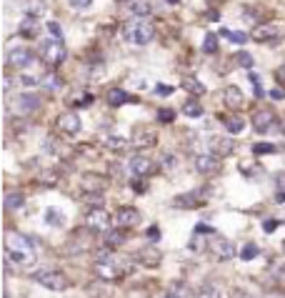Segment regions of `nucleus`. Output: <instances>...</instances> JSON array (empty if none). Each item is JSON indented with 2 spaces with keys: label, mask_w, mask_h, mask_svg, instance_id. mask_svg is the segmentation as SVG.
<instances>
[{
  "label": "nucleus",
  "mask_w": 285,
  "mask_h": 298,
  "mask_svg": "<svg viewBox=\"0 0 285 298\" xmlns=\"http://www.w3.org/2000/svg\"><path fill=\"white\" fill-rule=\"evenodd\" d=\"M33 278L43 288H48V291H63V288H68V278L60 271H38Z\"/></svg>",
  "instance_id": "obj_4"
},
{
  "label": "nucleus",
  "mask_w": 285,
  "mask_h": 298,
  "mask_svg": "<svg viewBox=\"0 0 285 298\" xmlns=\"http://www.w3.org/2000/svg\"><path fill=\"white\" fill-rule=\"evenodd\" d=\"M195 170L200 175H218L220 173V161L218 156H198L195 158Z\"/></svg>",
  "instance_id": "obj_9"
},
{
  "label": "nucleus",
  "mask_w": 285,
  "mask_h": 298,
  "mask_svg": "<svg viewBox=\"0 0 285 298\" xmlns=\"http://www.w3.org/2000/svg\"><path fill=\"white\" fill-rule=\"evenodd\" d=\"M283 253H285V241H283Z\"/></svg>",
  "instance_id": "obj_54"
},
{
  "label": "nucleus",
  "mask_w": 285,
  "mask_h": 298,
  "mask_svg": "<svg viewBox=\"0 0 285 298\" xmlns=\"http://www.w3.org/2000/svg\"><path fill=\"white\" fill-rule=\"evenodd\" d=\"M130 15H133L135 20L148 18V15H150V3H148V0H133V3H130Z\"/></svg>",
  "instance_id": "obj_22"
},
{
  "label": "nucleus",
  "mask_w": 285,
  "mask_h": 298,
  "mask_svg": "<svg viewBox=\"0 0 285 298\" xmlns=\"http://www.w3.org/2000/svg\"><path fill=\"white\" fill-rule=\"evenodd\" d=\"M280 38V30L275 25H258L253 33V41L255 43H275Z\"/></svg>",
  "instance_id": "obj_15"
},
{
  "label": "nucleus",
  "mask_w": 285,
  "mask_h": 298,
  "mask_svg": "<svg viewBox=\"0 0 285 298\" xmlns=\"http://www.w3.org/2000/svg\"><path fill=\"white\" fill-rule=\"evenodd\" d=\"M5 258L15 260L18 266H33L35 263V248H33V241L10 231L5 233Z\"/></svg>",
  "instance_id": "obj_1"
},
{
  "label": "nucleus",
  "mask_w": 285,
  "mask_h": 298,
  "mask_svg": "<svg viewBox=\"0 0 285 298\" xmlns=\"http://www.w3.org/2000/svg\"><path fill=\"white\" fill-rule=\"evenodd\" d=\"M130 173L133 175H150L153 173V161L148 156H135L130 161Z\"/></svg>",
  "instance_id": "obj_17"
},
{
  "label": "nucleus",
  "mask_w": 285,
  "mask_h": 298,
  "mask_svg": "<svg viewBox=\"0 0 285 298\" xmlns=\"http://www.w3.org/2000/svg\"><path fill=\"white\" fill-rule=\"evenodd\" d=\"M240 170H245V175H248V178H255L258 173H263V168H255L250 161H243V163H240Z\"/></svg>",
  "instance_id": "obj_38"
},
{
  "label": "nucleus",
  "mask_w": 285,
  "mask_h": 298,
  "mask_svg": "<svg viewBox=\"0 0 285 298\" xmlns=\"http://www.w3.org/2000/svg\"><path fill=\"white\" fill-rule=\"evenodd\" d=\"M180 88H183L185 93H190L193 98H200V95H205V85H203L198 78H193V76H185V78L180 81Z\"/></svg>",
  "instance_id": "obj_19"
},
{
  "label": "nucleus",
  "mask_w": 285,
  "mask_h": 298,
  "mask_svg": "<svg viewBox=\"0 0 285 298\" xmlns=\"http://www.w3.org/2000/svg\"><path fill=\"white\" fill-rule=\"evenodd\" d=\"M40 105V98L38 95H33V93H20L18 98H15V103H13V110L18 116H28V113H33V110Z\"/></svg>",
  "instance_id": "obj_8"
},
{
  "label": "nucleus",
  "mask_w": 285,
  "mask_h": 298,
  "mask_svg": "<svg viewBox=\"0 0 285 298\" xmlns=\"http://www.w3.org/2000/svg\"><path fill=\"white\" fill-rule=\"evenodd\" d=\"M173 118H175V113L170 108H163V110H158V121H163V123H173Z\"/></svg>",
  "instance_id": "obj_40"
},
{
  "label": "nucleus",
  "mask_w": 285,
  "mask_h": 298,
  "mask_svg": "<svg viewBox=\"0 0 285 298\" xmlns=\"http://www.w3.org/2000/svg\"><path fill=\"white\" fill-rule=\"evenodd\" d=\"M8 63H10V68H15V70H20V68H28V65L33 63V53H30L28 48H18V50H10V53H8Z\"/></svg>",
  "instance_id": "obj_14"
},
{
  "label": "nucleus",
  "mask_w": 285,
  "mask_h": 298,
  "mask_svg": "<svg viewBox=\"0 0 285 298\" xmlns=\"http://www.w3.org/2000/svg\"><path fill=\"white\" fill-rule=\"evenodd\" d=\"M43 183H48V185H50V183H55V175H53L50 170H45V175H43Z\"/></svg>",
  "instance_id": "obj_50"
},
{
  "label": "nucleus",
  "mask_w": 285,
  "mask_h": 298,
  "mask_svg": "<svg viewBox=\"0 0 285 298\" xmlns=\"http://www.w3.org/2000/svg\"><path fill=\"white\" fill-rule=\"evenodd\" d=\"M3 203H5V211L15 213V211H20V208L25 206V196H23V193H18V191H8Z\"/></svg>",
  "instance_id": "obj_20"
},
{
  "label": "nucleus",
  "mask_w": 285,
  "mask_h": 298,
  "mask_svg": "<svg viewBox=\"0 0 285 298\" xmlns=\"http://www.w3.org/2000/svg\"><path fill=\"white\" fill-rule=\"evenodd\" d=\"M165 3H170V5H178V3H180V0H165Z\"/></svg>",
  "instance_id": "obj_53"
},
{
  "label": "nucleus",
  "mask_w": 285,
  "mask_h": 298,
  "mask_svg": "<svg viewBox=\"0 0 285 298\" xmlns=\"http://www.w3.org/2000/svg\"><path fill=\"white\" fill-rule=\"evenodd\" d=\"M65 55H68V50H65V45H63L60 38H53V41H43V43H40V58H43L48 65H60V63L65 60Z\"/></svg>",
  "instance_id": "obj_3"
},
{
  "label": "nucleus",
  "mask_w": 285,
  "mask_h": 298,
  "mask_svg": "<svg viewBox=\"0 0 285 298\" xmlns=\"http://www.w3.org/2000/svg\"><path fill=\"white\" fill-rule=\"evenodd\" d=\"M233 151H235V143H233V138H220V135L210 138V153H213V156L225 158V156H230Z\"/></svg>",
  "instance_id": "obj_13"
},
{
  "label": "nucleus",
  "mask_w": 285,
  "mask_h": 298,
  "mask_svg": "<svg viewBox=\"0 0 285 298\" xmlns=\"http://www.w3.org/2000/svg\"><path fill=\"white\" fill-rule=\"evenodd\" d=\"M58 128H60V133H65V135H78L80 133V128H83V123H80V116L78 113H63L60 118H58Z\"/></svg>",
  "instance_id": "obj_11"
},
{
  "label": "nucleus",
  "mask_w": 285,
  "mask_h": 298,
  "mask_svg": "<svg viewBox=\"0 0 285 298\" xmlns=\"http://www.w3.org/2000/svg\"><path fill=\"white\" fill-rule=\"evenodd\" d=\"M163 166H165V168H173V166H175V156H173V153H168L165 158H163Z\"/></svg>",
  "instance_id": "obj_49"
},
{
  "label": "nucleus",
  "mask_w": 285,
  "mask_h": 298,
  "mask_svg": "<svg viewBox=\"0 0 285 298\" xmlns=\"http://www.w3.org/2000/svg\"><path fill=\"white\" fill-rule=\"evenodd\" d=\"M183 113H185L188 118H200V116H203V108H200L198 100H188V103L183 105Z\"/></svg>",
  "instance_id": "obj_32"
},
{
  "label": "nucleus",
  "mask_w": 285,
  "mask_h": 298,
  "mask_svg": "<svg viewBox=\"0 0 285 298\" xmlns=\"http://www.w3.org/2000/svg\"><path fill=\"white\" fill-rule=\"evenodd\" d=\"M103 143H105L108 148H113V151H123V148L128 145V140H125V138H118V135H105V138H103Z\"/></svg>",
  "instance_id": "obj_34"
},
{
  "label": "nucleus",
  "mask_w": 285,
  "mask_h": 298,
  "mask_svg": "<svg viewBox=\"0 0 285 298\" xmlns=\"http://www.w3.org/2000/svg\"><path fill=\"white\" fill-rule=\"evenodd\" d=\"M115 223L120 228H133L140 223V211L133 208V206H123L118 213H115Z\"/></svg>",
  "instance_id": "obj_7"
},
{
  "label": "nucleus",
  "mask_w": 285,
  "mask_h": 298,
  "mask_svg": "<svg viewBox=\"0 0 285 298\" xmlns=\"http://www.w3.org/2000/svg\"><path fill=\"white\" fill-rule=\"evenodd\" d=\"M45 28H48V30L53 33V38H63V28H60V25H58L55 20H50V23H48Z\"/></svg>",
  "instance_id": "obj_43"
},
{
  "label": "nucleus",
  "mask_w": 285,
  "mask_h": 298,
  "mask_svg": "<svg viewBox=\"0 0 285 298\" xmlns=\"http://www.w3.org/2000/svg\"><path fill=\"white\" fill-rule=\"evenodd\" d=\"M160 258H163V255H160L155 248H145V251H140V255H138L140 263H143V266H150V268L160 263Z\"/></svg>",
  "instance_id": "obj_24"
},
{
  "label": "nucleus",
  "mask_w": 285,
  "mask_h": 298,
  "mask_svg": "<svg viewBox=\"0 0 285 298\" xmlns=\"http://www.w3.org/2000/svg\"><path fill=\"white\" fill-rule=\"evenodd\" d=\"M255 255H258V246H255V243H248L245 248L240 251V258H243V260H253Z\"/></svg>",
  "instance_id": "obj_37"
},
{
  "label": "nucleus",
  "mask_w": 285,
  "mask_h": 298,
  "mask_svg": "<svg viewBox=\"0 0 285 298\" xmlns=\"http://www.w3.org/2000/svg\"><path fill=\"white\" fill-rule=\"evenodd\" d=\"M273 123H275V113H273V110H258V113L253 116V128L258 133H265Z\"/></svg>",
  "instance_id": "obj_16"
},
{
  "label": "nucleus",
  "mask_w": 285,
  "mask_h": 298,
  "mask_svg": "<svg viewBox=\"0 0 285 298\" xmlns=\"http://www.w3.org/2000/svg\"><path fill=\"white\" fill-rule=\"evenodd\" d=\"M108 103L113 105V108H120V105H125L128 100H130V95L125 93V90H120V88H113V90H108Z\"/></svg>",
  "instance_id": "obj_23"
},
{
  "label": "nucleus",
  "mask_w": 285,
  "mask_h": 298,
  "mask_svg": "<svg viewBox=\"0 0 285 298\" xmlns=\"http://www.w3.org/2000/svg\"><path fill=\"white\" fill-rule=\"evenodd\" d=\"M133 145H138V148H150V145H155V133H150V130L138 133V135L133 138Z\"/></svg>",
  "instance_id": "obj_28"
},
{
  "label": "nucleus",
  "mask_w": 285,
  "mask_h": 298,
  "mask_svg": "<svg viewBox=\"0 0 285 298\" xmlns=\"http://www.w3.org/2000/svg\"><path fill=\"white\" fill-rule=\"evenodd\" d=\"M203 53H208V55L218 53V35H215V33H208V35H205V41H203Z\"/></svg>",
  "instance_id": "obj_31"
},
{
  "label": "nucleus",
  "mask_w": 285,
  "mask_h": 298,
  "mask_svg": "<svg viewBox=\"0 0 285 298\" xmlns=\"http://www.w3.org/2000/svg\"><path fill=\"white\" fill-rule=\"evenodd\" d=\"M83 201H85L88 206H93V208H98V206H103V203H105V198H103V193H100V191H85Z\"/></svg>",
  "instance_id": "obj_33"
},
{
  "label": "nucleus",
  "mask_w": 285,
  "mask_h": 298,
  "mask_svg": "<svg viewBox=\"0 0 285 298\" xmlns=\"http://www.w3.org/2000/svg\"><path fill=\"white\" fill-rule=\"evenodd\" d=\"M125 38H128L130 43H135V45H148V43L155 38V28H153L150 23H145V20H135V23L128 25Z\"/></svg>",
  "instance_id": "obj_2"
},
{
  "label": "nucleus",
  "mask_w": 285,
  "mask_h": 298,
  "mask_svg": "<svg viewBox=\"0 0 285 298\" xmlns=\"http://www.w3.org/2000/svg\"><path fill=\"white\" fill-rule=\"evenodd\" d=\"M223 100H225V105H228L230 110H238V108L243 105V90H240L238 85H228L225 93H223Z\"/></svg>",
  "instance_id": "obj_18"
},
{
  "label": "nucleus",
  "mask_w": 285,
  "mask_h": 298,
  "mask_svg": "<svg viewBox=\"0 0 285 298\" xmlns=\"http://www.w3.org/2000/svg\"><path fill=\"white\" fill-rule=\"evenodd\" d=\"M270 276L280 283H285V258H275L273 266H270Z\"/></svg>",
  "instance_id": "obj_29"
},
{
  "label": "nucleus",
  "mask_w": 285,
  "mask_h": 298,
  "mask_svg": "<svg viewBox=\"0 0 285 298\" xmlns=\"http://www.w3.org/2000/svg\"><path fill=\"white\" fill-rule=\"evenodd\" d=\"M105 243L110 246V248H118V246H123L125 243V236L120 233V226H118V231H105Z\"/></svg>",
  "instance_id": "obj_27"
},
{
  "label": "nucleus",
  "mask_w": 285,
  "mask_h": 298,
  "mask_svg": "<svg viewBox=\"0 0 285 298\" xmlns=\"http://www.w3.org/2000/svg\"><path fill=\"white\" fill-rule=\"evenodd\" d=\"M275 226H278L275 220H265V231H268V233H273V231H275Z\"/></svg>",
  "instance_id": "obj_51"
},
{
  "label": "nucleus",
  "mask_w": 285,
  "mask_h": 298,
  "mask_svg": "<svg viewBox=\"0 0 285 298\" xmlns=\"http://www.w3.org/2000/svg\"><path fill=\"white\" fill-rule=\"evenodd\" d=\"M270 98H273V100H283V98H285V93H283V85H278L275 90H270Z\"/></svg>",
  "instance_id": "obj_48"
},
{
  "label": "nucleus",
  "mask_w": 285,
  "mask_h": 298,
  "mask_svg": "<svg viewBox=\"0 0 285 298\" xmlns=\"http://www.w3.org/2000/svg\"><path fill=\"white\" fill-rule=\"evenodd\" d=\"M45 223H50V226H55V228H63L65 226V215L58 208H48L45 211Z\"/></svg>",
  "instance_id": "obj_26"
},
{
  "label": "nucleus",
  "mask_w": 285,
  "mask_h": 298,
  "mask_svg": "<svg viewBox=\"0 0 285 298\" xmlns=\"http://www.w3.org/2000/svg\"><path fill=\"white\" fill-rule=\"evenodd\" d=\"M250 81H253V85H255V95H258V98H263V95H265V90H263V83H260V78L255 76V73H250Z\"/></svg>",
  "instance_id": "obj_42"
},
{
  "label": "nucleus",
  "mask_w": 285,
  "mask_h": 298,
  "mask_svg": "<svg viewBox=\"0 0 285 298\" xmlns=\"http://www.w3.org/2000/svg\"><path fill=\"white\" fill-rule=\"evenodd\" d=\"M210 253L218 258V260H230V258H235V246H233V241H228V238H220V236H213L210 238Z\"/></svg>",
  "instance_id": "obj_6"
},
{
  "label": "nucleus",
  "mask_w": 285,
  "mask_h": 298,
  "mask_svg": "<svg viewBox=\"0 0 285 298\" xmlns=\"http://www.w3.org/2000/svg\"><path fill=\"white\" fill-rule=\"evenodd\" d=\"M68 3H70L73 8H78V10H83V8H90V5H93V0H68Z\"/></svg>",
  "instance_id": "obj_44"
},
{
  "label": "nucleus",
  "mask_w": 285,
  "mask_h": 298,
  "mask_svg": "<svg viewBox=\"0 0 285 298\" xmlns=\"http://www.w3.org/2000/svg\"><path fill=\"white\" fill-rule=\"evenodd\" d=\"M225 128H228V133L238 135V133H243V130H245V121H243L240 116H230V118L225 121Z\"/></svg>",
  "instance_id": "obj_30"
},
{
  "label": "nucleus",
  "mask_w": 285,
  "mask_h": 298,
  "mask_svg": "<svg viewBox=\"0 0 285 298\" xmlns=\"http://www.w3.org/2000/svg\"><path fill=\"white\" fill-rule=\"evenodd\" d=\"M85 226H88L90 231H95V233H105V231L110 228V213H105L103 206L90 208L88 215H85Z\"/></svg>",
  "instance_id": "obj_5"
},
{
  "label": "nucleus",
  "mask_w": 285,
  "mask_h": 298,
  "mask_svg": "<svg viewBox=\"0 0 285 298\" xmlns=\"http://www.w3.org/2000/svg\"><path fill=\"white\" fill-rule=\"evenodd\" d=\"M275 81H278V85H285V63L278 65V70H275Z\"/></svg>",
  "instance_id": "obj_45"
},
{
  "label": "nucleus",
  "mask_w": 285,
  "mask_h": 298,
  "mask_svg": "<svg viewBox=\"0 0 285 298\" xmlns=\"http://www.w3.org/2000/svg\"><path fill=\"white\" fill-rule=\"evenodd\" d=\"M220 35H223V38H228L230 43H235V45H243V43L250 41L248 33H238V30H228V28H220Z\"/></svg>",
  "instance_id": "obj_25"
},
{
  "label": "nucleus",
  "mask_w": 285,
  "mask_h": 298,
  "mask_svg": "<svg viewBox=\"0 0 285 298\" xmlns=\"http://www.w3.org/2000/svg\"><path fill=\"white\" fill-rule=\"evenodd\" d=\"M275 203H285V175H278V185H275Z\"/></svg>",
  "instance_id": "obj_36"
},
{
  "label": "nucleus",
  "mask_w": 285,
  "mask_h": 298,
  "mask_svg": "<svg viewBox=\"0 0 285 298\" xmlns=\"http://www.w3.org/2000/svg\"><path fill=\"white\" fill-rule=\"evenodd\" d=\"M200 203H205L203 191H188V193H180L178 198H173V206H178V208H198Z\"/></svg>",
  "instance_id": "obj_12"
},
{
  "label": "nucleus",
  "mask_w": 285,
  "mask_h": 298,
  "mask_svg": "<svg viewBox=\"0 0 285 298\" xmlns=\"http://www.w3.org/2000/svg\"><path fill=\"white\" fill-rule=\"evenodd\" d=\"M148 233H150V238H153V241H155V238H158V236H160V233H158V228H150V231H148Z\"/></svg>",
  "instance_id": "obj_52"
},
{
  "label": "nucleus",
  "mask_w": 285,
  "mask_h": 298,
  "mask_svg": "<svg viewBox=\"0 0 285 298\" xmlns=\"http://www.w3.org/2000/svg\"><path fill=\"white\" fill-rule=\"evenodd\" d=\"M155 93H158V95H163V98H168V95H173V88H170V85H160V83H158V85H155Z\"/></svg>",
  "instance_id": "obj_46"
},
{
  "label": "nucleus",
  "mask_w": 285,
  "mask_h": 298,
  "mask_svg": "<svg viewBox=\"0 0 285 298\" xmlns=\"http://www.w3.org/2000/svg\"><path fill=\"white\" fill-rule=\"evenodd\" d=\"M133 191H135V193H143V191H145V183L140 180V175L133 178Z\"/></svg>",
  "instance_id": "obj_47"
},
{
  "label": "nucleus",
  "mask_w": 285,
  "mask_h": 298,
  "mask_svg": "<svg viewBox=\"0 0 285 298\" xmlns=\"http://www.w3.org/2000/svg\"><path fill=\"white\" fill-rule=\"evenodd\" d=\"M95 273H98V278H103V281H118L120 276H123V271H120L113 260H108V258H98Z\"/></svg>",
  "instance_id": "obj_10"
},
{
  "label": "nucleus",
  "mask_w": 285,
  "mask_h": 298,
  "mask_svg": "<svg viewBox=\"0 0 285 298\" xmlns=\"http://www.w3.org/2000/svg\"><path fill=\"white\" fill-rule=\"evenodd\" d=\"M198 296H205V298H210V296H220V288L218 286H200V291H198Z\"/></svg>",
  "instance_id": "obj_39"
},
{
  "label": "nucleus",
  "mask_w": 285,
  "mask_h": 298,
  "mask_svg": "<svg viewBox=\"0 0 285 298\" xmlns=\"http://www.w3.org/2000/svg\"><path fill=\"white\" fill-rule=\"evenodd\" d=\"M238 65H243V68H253V55L250 53H238Z\"/></svg>",
  "instance_id": "obj_41"
},
{
  "label": "nucleus",
  "mask_w": 285,
  "mask_h": 298,
  "mask_svg": "<svg viewBox=\"0 0 285 298\" xmlns=\"http://www.w3.org/2000/svg\"><path fill=\"white\" fill-rule=\"evenodd\" d=\"M38 33H40V23L35 20V15H28L25 20H20V35H25V38H35Z\"/></svg>",
  "instance_id": "obj_21"
},
{
  "label": "nucleus",
  "mask_w": 285,
  "mask_h": 298,
  "mask_svg": "<svg viewBox=\"0 0 285 298\" xmlns=\"http://www.w3.org/2000/svg\"><path fill=\"white\" fill-rule=\"evenodd\" d=\"M253 153L255 156H273V153H278V148L273 143H255L253 145Z\"/></svg>",
  "instance_id": "obj_35"
}]
</instances>
